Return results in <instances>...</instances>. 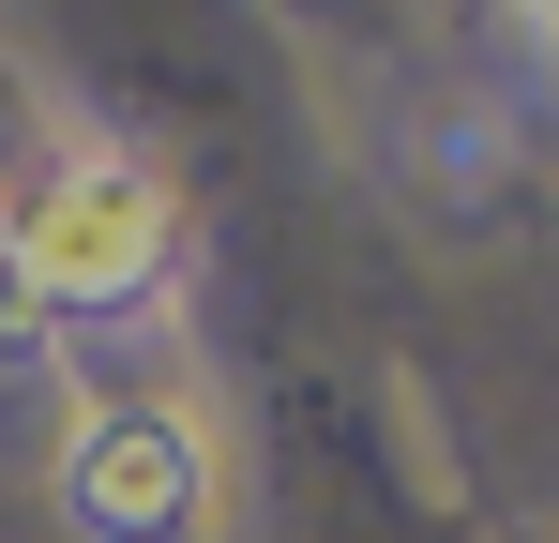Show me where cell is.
<instances>
[{
    "instance_id": "obj_1",
    "label": "cell",
    "mask_w": 559,
    "mask_h": 543,
    "mask_svg": "<svg viewBox=\"0 0 559 543\" xmlns=\"http://www.w3.org/2000/svg\"><path fill=\"white\" fill-rule=\"evenodd\" d=\"M182 272L167 227V181L136 152H106L92 121L46 152V167L0 196V287H15V333H136Z\"/></svg>"
},
{
    "instance_id": "obj_2",
    "label": "cell",
    "mask_w": 559,
    "mask_h": 543,
    "mask_svg": "<svg viewBox=\"0 0 559 543\" xmlns=\"http://www.w3.org/2000/svg\"><path fill=\"white\" fill-rule=\"evenodd\" d=\"M212 514V438L167 393H106L61 423V529L76 543H182Z\"/></svg>"
},
{
    "instance_id": "obj_3",
    "label": "cell",
    "mask_w": 559,
    "mask_h": 543,
    "mask_svg": "<svg viewBox=\"0 0 559 543\" xmlns=\"http://www.w3.org/2000/svg\"><path fill=\"white\" fill-rule=\"evenodd\" d=\"M378 181H393V212L408 227H499L514 196H530V121L499 106V90H408L393 121H378Z\"/></svg>"
},
{
    "instance_id": "obj_4",
    "label": "cell",
    "mask_w": 559,
    "mask_h": 543,
    "mask_svg": "<svg viewBox=\"0 0 559 543\" xmlns=\"http://www.w3.org/2000/svg\"><path fill=\"white\" fill-rule=\"evenodd\" d=\"M484 31H499V106L559 121V0H484Z\"/></svg>"
}]
</instances>
